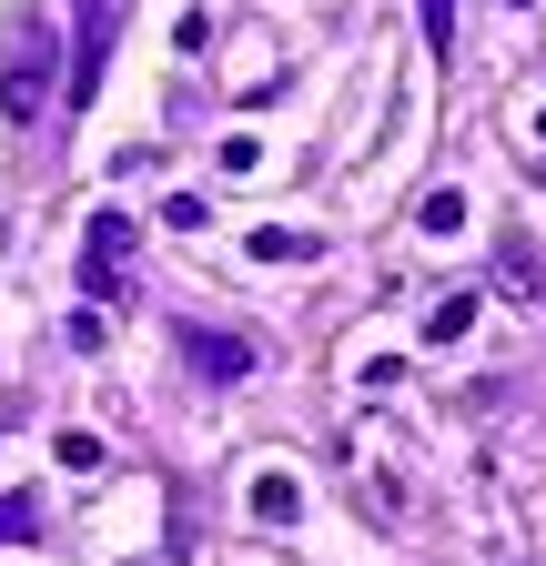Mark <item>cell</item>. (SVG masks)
Returning a JSON list of instances; mask_svg holds the SVG:
<instances>
[{"instance_id": "6da1fadb", "label": "cell", "mask_w": 546, "mask_h": 566, "mask_svg": "<svg viewBox=\"0 0 546 566\" xmlns=\"http://www.w3.org/2000/svg\"><path fill=\"white\" fill-rule=\"evenodd\" d=\"M51 51H61V31H51L41 11H11V41H0V102H11V122H41Z\"/></svg>"}, {"instance_id": "7a4b0ae2", "label": "cell", "mask_w": 546, "mask_h": 566, "mask_svg": "<svg viewBox=\"0 0 546 566\" xmlns=\"http://www.w3.org/2000/svg\"><path fill=\"white\" fill-rule=\"evenodd\" d=\"M122 263H132V212L102 202V212H92V233H82V294H92V304H122V294H132Z\"/></svg>"}, {"instance_id": "3957f363", "label": "cell", "mask_w": 546, "mask_h": 566, "mask_svg": "<svg viewBox=\"0 0 546 566\" xmlns=\"http://www.w3.org/2000/svg\"><path fill=\"white\" fill-rule=\"evenodd\" d=\"M112 31H122V0H82V51H72V112H92L102 71H112Z\"/></svg>"}, {"instance_id": "277c9868", "label": "cell", "mask_w": 546, "mask_h": 566, "mask_svg": "<svg viewBox=\"0 0 546 566\" xmlns=\"http://www.w3.org/2000/svg\"><path fill=\"white\" fill-rule=\"evenodd\" d=\"M182 354H192L202 385H243V375H253V344H243V334H213V324H182Z\"/></svg>"}, {"instance_id": "5b68a950", "label": "cell", "mask_w": 546, "mask_h": 566, "mask_svg": "<svg viewBox=\"0 0 546 566\" xmlns=\"http://www.w3.org/2000/svg\"><path fill=\"white\" fill-rule=\"evenodd\" d=\"M243 253H253V263H314L324 243H314V233H284V223H253V243H243Z\"/></svg>"}, {"instance_id": "8992f818", "label": "cell", "mask_w": 546, "mask_h": 566, "mask_svg": "<svg viewBox=\"0 0 546 566\" xmlns=\"http://www.w3.org/2000/svg\"><path fill=\"white\" fill-rule=\"evenodd\" d=\"M253 516H263V526H294V516H304L294 475H253Z\"/></svg>"}, {"instance_id": "52a82bcc", "label": "cell", "mask_w": 546, "mask_h": 566, "mask_svg": "<svg viewBox=\"0 0 546 566\" xmlns=\"http://www.w3.org/2000/svg\"><path fill=\"white\" fill-rule=\"evenodd\" d=\"M426 334H435V344H465V334H475V294H445V304L426 314Z\"/></svg>"}, {"instance_id": "ba28073f", "label": "cell", "mask_w": 546, "mask_h": 566, "mask_svg": "<svg viewBox=\"0 0 546 566\" xmlns=\"http://www.w3.org/2000/svg\"><path fill=\"white\" fill-rule=\"evenodd\" d=\"M416 223H426V233H455V223H465V192H426Z\"/></svg>"}, {"instance_id": "9c48e42d", "label": "cell", "mask_w": 546, "mask_h": 566, "mask_svg": "<svg viewBox=\"0 0 546 566\" xmlns=\"http://www.w3.org/2000/svg\"><path fill=\"white\" fill-rule=\"evenodd\" d=\"M31 516H41V506H31V495H0V546H21V536H41Z\"/></svg>"}, {"instance_id": "30bf717a", "label": "cell", "mask_w": 546, "mask_h": 566, "mask_svg": "<svg viewBox=\"0 0 546 566\" xmlns=\"http://www.w3.org/2000/svg\"><path fill=\"white\" fill-rule=\"evenodd\" d=\"M61 465H72V475H92V465H102V436H92V424H72V436H61Z\"/></svg>"}, {"instance_id": "8fae6325", "label": "cell", "mask_w": 546, "mask_h": 566, "mask_svg": "<svg viewBox=\"0 0 546 566\" xmlns=\"http://www.w3.org/2000/svg\"><path fill=\"white\" fill-rule=\"evenodd\" d=\"M426 41H435V51H455V0H426Z\"/></svg>"}, {"instance_id": "7c38bea8", "label": "cell", "mask_w": 546, "mask_h": 566, "mask_svg": "<svg viewBox=\"0 0 546 566\" xmlns=\"http://www.w3.org/2000/svg\"><path fill=\"white\" fill-rule=\"evenodd\" d=\"M506 11H526V0H506Z\"/></svg>"}]
</instances>
